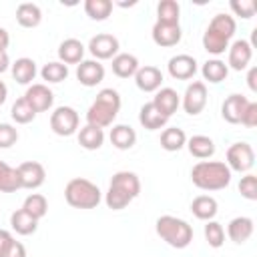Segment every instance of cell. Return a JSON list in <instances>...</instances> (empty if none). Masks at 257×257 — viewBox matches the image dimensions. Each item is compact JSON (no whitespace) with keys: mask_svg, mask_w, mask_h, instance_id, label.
Masks as SVG:
<instances>
[{"mask_svg":"<svg viewBox=\"0 0 257 257\" xmlns=\"http://www.w3.org/2000/svg\"><path fill=\"white\" fill-rule=\"evenodd\" d=\"M6 98H8V86L4 84V80H0V106L6 102Z\"/></svg>","mask_w":257,"mask_h":257,"instance_id":"681fc988","label":"cell"},{"mask_svg":"<svg viewBox=\"0 0 257 257\" xmlns=\"http://www.w3.org/2000/svg\"><path fill=\"white\" fill-rule=\"evenodd\" d=\"M64 199L74 209H94L102 201V191L92 181L84 177H74L64 187Z\"/></svg>","mask_w":257,"mask_h":257,"instance_id":"8992f818","label":"cell"},{"mask_svg":"<svg viewBox=\"0 0 257 257\" xmlns=\"http://www.w3.org/2000/svg\"><path fill=\"white\" fill-rule=\"evenodd\" d=\"M120 110V94L114 88H102L86 110V124L98 128L110 126Z\"/></svg>","mask_w":257,"mask_h":257,"instance_id":"277c9868","label":"cell"},{"mask_svg":"<svg viewBox=\"0 0 257 257\" xmlns=\"http://www.w3.org/2000/svg\"><path fill=\"white\" fill-rule=\"evenodd\" d=\"M191 181L201 191H221L231 183V171L221 161H199L191 169Z\"/></svg>","mask_w":257,"mask_h":257,"instance_id":"3957f363","label":"cell"},{"mask_svg":"<svg viewBox=\"0 0 257 257\" xmlns=\"http://www.w3.org/2000/svg\"><path fill=\"white\" fill-rule=\"evenodd\" d=\"M20 189L16 167H10L8 163L0 161V193H16Z\"/></svg>","mask_w":257,"mask_h":257,"instance_id":"d590c367","label":"cell"},{"mask_svg":"<svg viewBox=\"0 0 257 257\" xmlns=\"http://www.w3.org/2000/svg\"><path fill=\"white\" fill-rule=\"evenodd\" d=\"M24 98H26V102L32 106V110H34L36 114L50 110L52 104H54V92L48 88V84H42V82L30 84V86L26 88V92H24Z\"/></svg>","mask_w":257,"mask_h":257,"instance_id":"4fadbf2b","label":"cell"},{"mask_svg":"<svg viewBox=\"0 0 257 257\" xmlns=\"http://www.w3.org/2000/svg\"><path fill=\"white\" fill-rule=\"evenodd\" d=\"M185 145H187V135H185L183 128H179V126H167L161 133V147L167 153H177Z\"/></svg>","mask_w":257,"mask_h":257,"instance_id":"4dcf8cb0","label":"cell"},{"mask_svg":"<svg viewBox=\"0 0 257 257\" xmlns=\"http://www.w3.org/2000/svg\"><path fill=\"white\" fill-rule=\"evenodd\" d=\"M253 229H255L253 219L251 217H245V215H239V217H233L229 221V225H227V237L233 243L241 245V243H245V241L251 239Z\"/></svg>","mask_w":257,"mask_h":257,"instance_id":"ffe728a7","label":"cell"},{"mask_svg":"<svg viewBox=\"0 0 257 257\" xmlns=\"http://www.w3.org/2000/svg\"><path fill=\"white\" fill-rule=\"evenodd\" d=\"M207 84L203 80H193L187 88H185V94L181 98V104L185 108L187 114L191 116H197L203 112V108L207 106Z\"/></svg>","mask_w":257,"mask_h":257,"instance_id":"9c48e42d","label":"cell"},{"mask_svg":"<svg viewBox=\"0 0 257 257\" xmlns=\"http://www.w3.org/2000/svg\"><path fill=\"white\" fill-rule=\"evenodd\" d=\"M16 22L22 28H36L42 22V10L34 2H22L16 8Z\"/></svg>","mask_w":257,"mask_h":257,"instance_id":"484cf974","label":"cell"},{"mask_svg":"<svg viewBox=\"0 0 257 257\" xmlns=\"http://www.w3.org/2000/svg\"><path fill=\"white\" fill-rule=\"evenodd\" d=\"M78 145L86 151H98L104 145V131L94 124H84L78 131Z\"/></svg>","mask_w":257,"mask_h":257,"instance_id":"f1b7e54d","label":"cell"},{"mask_svg":"<svg viewBox=\"0 0 257 257\" xmlns=\"http://www.w3.org/2000/svg\"><path fill=\"white\" fill-rule=\"evenodd\" d=\"M227 68H233L237 72L245 70L253 58V44L249 40H235L233 44H229L227 48Z\"/></svg>","mask_w":257,"mask_h":257,"instance_id":"7c38bea8","label":"cell"},{"mask_svg":"<svg viewBox=\"0 0 257 257\" xmlns=\"http://www.w3.org/2000/svg\"><path fill=\"white\" fill-rule=\"evenodd\" d=\"M203 233H205V241L209 243V247H213V249L223 247V243H225V229H223V225L219 221H215V219L207 221Z\"/></svg>","mask_w":257,"mask_h":257,"instance_id":"f35d334b","label":"cell"},{"mask_svg":"<svg viewBox=\"0 0 257 257\" xmlns=\"http://www.w3.org/2000/svg\"><path fill=\"white\" fill-rule=\"evenodd\" d=\"M151 102H153L167 118H171V116L177 112V108L181 106V96L177 94L175 88H171V86H161V88L155 92V96H153Z\"/></svg>","mask_w":257,"mask_h":257,"instance_id":"d6986e66","label":"cell"},{"mask_svg":"<svg viewBox=\"0 0 257 257\" xmlns=\"http://www.w3.org/2000/svg\"><path fill=\"white\" fill-rule=\"evenodd\" d=\"M241 124L247 126V128H253L257 126V102H251L247 104V108L243 110V116H241Z\"/></svg>","mask_w":257,"mask_h":257,"instance_id":"7bdbcfd3","label":"cell"},{"mask_svg":"<svg viewBox=\"0 0 257 257\" xmlns=\"http://www.w3.org/2000/svg\"><path fill=\"white\" fill-rule=\"evenodd\" d=\"M0 257H26V247H24L20 241L12 239L10 245L4 249V253H2Z\"/></svg>","mask_w":257,"mask_h":257,"instance_id":"ee69618b","label":"cell"},{"mask_svg":"<svg viewBox=\"0 0 257 257\" xmlns=\"http://www.w3.org/2000/svg\"><path fill=\"white\" fill-rule=\"evenodd\" d=\"M8 44H10V34L6 28H0V52H6Z\"/></svg>","mask_w":257,"mask_h":257,"instance_id":"7dc6e473","label":"cell"},{"mask_svg":"<svg viewBox=\"0 0 257 257\" xmlns=\"http://www.w3.org/2000/svg\"><path fill=\"white\" fill-rule=\"evenodd\" d=\"M112 72L118 76V78H128V76H135L137 70L141 68L139 64V58L131 52H118L114 58H112Z\"/></svg>","mask_w":257,"mask_h":257,"instance_id":"4316f807","label":"cell"},{"mask_svg":"<svg viewBox=\"0 0 257 257\" xmlns=\"http://www.w3.org/2000/svg\"><path fill=\"white\" fill-rule=\"evenodd\" d=\"M155 231L173 249H185L193 241V227L175 215H161L155 223Z\"/></svg>","mask_w":257,"mask_h":257,"instance_id":"5b68a950","label":"cell"},{"mask_svg":"<svg viewBox=\"0 0 257 257\" xmlns=\"http://www.w3.org/2000/svg\"><path fill=\"white\" fill-rule=\"evenodd\" d=\"M239 193L247 201H257V177L253 173H245L239 181Z\"/></svg>","mask_w":257,"mask_h":257,"instance_id":"ab89813d","label":"cell"},{"mask_svg":"<svg viewBox=\"0 0 257 257\" xmlns=\"http://www.w3.org/2000/svg\"><path fill=\"white\" fill-rule=\"evenodd\" d=\"M10 116H12V120H14L16 124H28V122H32V120L36 118V112H34L32 106L26 102V98L20 96V98L12 104Z\"/></svg>","mask_w":257,"mask_h":257,"instance_id":"74e56055","label":"cell"},{"mask_svg":"<svg viewBox=\"0 0 257 257\" xmlns=\"http://www.w3.org/2000/svg\"><path fill=\"white\" fill-rule=\"evenodd\" d=\"M108 139H110V145H112L114 149H118V151H128V149H133L135 143H137V133H135V128H133L131 124H114V126L110 128Z\"/></svg>","mask_w":257,"mask_h":257,"instance_id":"603a6c76","label":"cell"},{"mask_svg":"<svg viewBox=\"0 0 257 257\" xmlns=\"http://www.w3.org/2000/svg\"><path fill=\"white\" fill-rule=\"evenodd\" d=\"M88 52L92 54L94 60H108V58H114L118 54V38L114 34H108V32H100L96 36H92L88 40Z\"/></svg>","mask_w":257,"mask_h":257,"instance_id":"30bf717a","label":"cell"},{"mask_svg":"<svg viewBox=\"0 0 257 257\" xmlns=\"http://www.w3.org/2000/svg\"><path fill=\"white\" fill-rule=\"evenodd\" d=\"M84 50L86 46L78 38H66L58 46V60L62 64H80L84 60Z\"/></svg>","mask_w":257,"mask_h":257,"instance_id":"44dd1931","label":"cell"},{"mask_svg":"<svg viewBox=\"0 0 257 257\" xmlns=\"http://www.w3.org/2000/svg\"><path fill=\"white\" fill-rule=\"evenodd\" d=\"M22 209H24L32 219L40 221V219L46 217V213H48V201H46V197L40 195V193H30V195L24 199Z\"/></svg>","mask_w":257,"mask_h":257,"instance_id":"d6a6232c","label":"cell"},{"mask_svg":"<svg viewBox=\"0 0 257 257\" xmlns=\"http://www.w3.org/2000/svg\"><path fill=\"white\" fill-rule=\"evenodd\" d=\"M167 116L153 104V102H145L139 110V122L147 128V131H159L167 124Z\"/></svg>","mask_w":257,"mask_h":257,"instance_id":"cb8c5ba5","label":"cell"},{"mask_svg":"<svg viewBox=\"0 0 257 257\" xmlns=\"http://www.w3.org/2000/svg\"><path fill=\"white\" fill-rule=\"evenodd\" d=\"M16 173H18V181H20V189H38L44 185L46 181V171L42 167V163L38 161H24L16 167Z\"/></svg>","mask_w":257,"mask_h":257,"instance_id":"8fae6325","label":"cell"},{"mask_svg":"<svg viewBox=\"0 0 257 257\" xmlns=\"http://www.w3.org/2000/svg\"><path fill=\"white\" fill-rule=\"evenodd\" d=\"M14 237H12V233L10 231H6V229H0V255L4 253V249L10 245V241H12Z\"/></svg>","mask_w":257,"mask_h":257,"instance_id":"bcb514c9","label":"cell"},{"mask_svg":"<svg viewBox=\"0 0 257 257\" xmlns=\"http://www.w3.org/2000/svg\"><path fill=\"white\" fill-rule=\"evenodd\" d=\"M189 153L195 157V159H201V161H207L215 155V143L211 137L207 135H193L191 139H187V145Z\"/></svg>","mask_w":257,"mask_h":257,"instance_id":"d4e9b609","label":"cell"},{"mask_svg":"<svg viewBox=\"0 0 257 257\" xmlns=\"http://www.w3.org/2000/svg\"><path fill=\"white\" fill-rule=\"evenodd\" d=\"M235 30H237V22L233 16L223 12L215 14L203 32V48L213 56L225 54V50L231 44V38L235 36Z\"/></svg>","mask_w":257,"mask_h":257,"instance_id":"7a4b0ae2","label":"cell"},{"mask_svg":"<svg viewBox=\"0 0 257 257\" xmlns=\"http://www.w3.org/2000/svg\"><path fill=\"white\" fill-rule=\"evenodd\" d=\"M179 18H181V4L177 0H161L157 4V22L179 24Z\"/></svg>","mask_w":257,"mask_h":257,"instance_id":"836d02e7","label":"cell"},{"mask_svg":"<svg viewBox=\"0 0 257 257\" xmlns=\"http://www.w3.org/2000/svg\"><path fill=\"white\" fill-rule=\"evenodd\" d=\"M76 78L82 86L92 88L104 80V66L94 58L82 60L80 64H76Z\"/></svg>","mask_w":257,"mask_h":257,"instance_id":"2e32d148","label":"cell"},{"mask_svg":"<svg viewBox=\"0 0 257 257\" xmlns=\"http://www.w3.org/2000/svg\"><path fill=\"white\" fill-rule=\"evenodd\" d=\"M141 195V179L133 171H116L108 183V191L104 195V203L112 211H120L128 207Z\"/></svg>","mask_w":257,"mask_h":257,"instance_id":"6da1fadb","label":"cell"},{"mask_svg":"<svg viewBox=\"0 0 257 257\" xmlns=\"http://www.w3.org/2000/svg\"><path fill=\"white\" fill-rule=\"evenodd\" d=\"M10 72H12V78L18 82V84H32V80L36 78L38 74V68H36V62L28 56H22V58H16L12 64H10Z\"/></svg>","mask_w":257,"mask_h":257,"instance_id":"7402d4cb","label":"cell"},{"mask_svg":"<svg viewBox=\"0 0 257 257\" xmlns=\"http://www.w3.org/2000/svg\"><path fill=\"white\" fill-rule=\"evenodd\" d=\"M10 227H12L14 233L26 237V235L36 233V229H38V221L32 219V217L20 207V209H16V211L10 215Z\"/></svg>","mask_w":257,"mask_h":257,"instance_id":"f546056e","label":"cell"},{"mask_svg":"<svg viewBox=\"0 0 257 257\" xmlns=\"http://www.w3.org/2000/svg\"><path fill=\"white\" fill-rule=\"evenodd\" d=\"M249 104V98L243 96V94H229L223 104H221V116L223 120H227L229 124H239L241 122V116H243V110L247 108Z\"/></svg>","mask_w":257,"mask_h":257,"instance_id":"ac0fdd59","label":"cell"},{"mask_svg":"<svg viewBox=\"0 0 257 257\" xmlns=\"http://www.w3.org/2000/svg\"><path fill=\"white\" fill-rule=\"evenodd\" d=\"M167 70L175 80H189V78H193L197 74L199 66H197L195 56H191V54H175V56L169 58Z\"/></svg>","mask_w":257,"mask_h":257,"instance_id":"5bb4252c","label":"cell"},{"mask_svg":"<svg viewBox=\"0 0 257 257\" xmlns=\"http://www.w3.org/2000/svg\"><path fill=\"white\" fill-rule=\"evenodd\" d=\"M201 74H203V78H205L207 82L219 84V82H223V80L227 78L229 68H227V64H225L223 60H219V58H209L207 62H203Z\"/></svg>","mask_w":257,"mask_h":257,"instance_id":"1f68e13d","label":"cell"},{"mask_svg":"<svg viewBox=\"0 0 257 257\" xmlns=\"http://www.w3.org/2000/svg\"><path fill=\"white\" fill-rule=\"evenodd\" d=\"M10 68V58H8V52H0V74L6 72Z\"/></svg>","mask_w":257,"mask_h":257,"instance_id":"c3c4849f","label":"cell"},{"mask_svg":"<svg viewBox=\"0 0 257 257\" xmlns=\"http://www.w3.org/2000/svg\"><path fill=\"white\" fill-rule=\"evenodd\" d=\"M18 141V128L10 122H0V149H10Z\"/></svg>","mask_w":257,"mask_h":257,"instance_id":"b9f144b4","label":"cell"},{"mask_svg":"<svg viewBox=\"0 0 257 257\" xmlns=\"http://www.w3.org/2000/svg\"><path fill=\"white\" fill-rule=\"evenodd\" d=\"M227 167L229 171L233 173H249L255 165V151L249 143L245 141H239V143H233L229 149H227Z\"/></svg>","mask_w":257,"mask_h":257,"instance_id":"52a82bcc","label":"cell"},{"mask_svg":"<svg viewBox=\"0 0 257 257\" xmlns=\"http://www.w3.org/2000/svg\"><path fill=\"white\" fill-rule=\"evenodd\" d=\"M151 36H153V42L161 48H171V46H177L181 42V24H165V22H155L153 24V30H151Z\"/></svg>","mask_w":257,"mask_h":257,"instance_id":"9a60e30c","label":"cell"},{"mask_svg":"<svg viewBox=\"0 0 257 257\" xmlns=\"http://www.w3.org/2000/svg\"><path fill=\"white\" fill-rule=\"evenodd\" d=\"M247 86L253 92H257V66H251L249 68V72H247Z\"/></svg>","mask_w":257,"mask_h":257,"instance_id":"f6af8a7d","label":"cell"},{"mask_svg":"<svg viewBox=\"0 0 257 257\" xmlns=\"http://www.w3.org/2000/svg\"><path fill=\"white\" fill-rule=\"evenodd\" d=\"M135 84L143 92H157L161 88V84H163V72H161V68L151 66V64L141 66L137 70V74H135Z\"/></svg>","mask_w":257,"mask_h":257,"instance_id":"e0dca14e","label":"cell"},{"mask_svg":"<svg viewBox=\"0 0 257 257\" xmlns=\"http://www.w3.org/2000/svg\"><path fill=\"white\" fill-rule=\"evenodd\" d=\"M229 8L233 10L235 16H241V18L249 20V18H253V14L257 10V4L253 0H231Z\"/></svg>","mask_w":257,"mask_h":257,"instance_id":"60d3db41","label":"cell"},{"mask_svg":"<svg viewBox=\"0 0 257 257\" xmlns=\"http://www.w3.org/2000/svg\"><path fill=\"white\" fill-rule=\"evenodd\" d=\"M217 211H219L217 199L211 197V195H199V197H195L193 203H191V213H193L197 219H201V221H211V219H215Z\"/></svg>","mask_w":257,"mask_h":257,"instance_id":"83f0119b","label":"cell"},{"mask_svg":"<svg viewBox=\"0 0 257 257\" xmlns=\"http://www.w3.org/2000/svg\"><path fill=\"white\" fill-rule=\"evenodd\" d=\"M84 12L90 20L102 22L110 16L112 12V2L110 0H86L84 2Z\"/></svg>","mask_w":257,"mask_h":257,"instance_id":"8d00e7d4","label":"cell"},{"mask_svg":"<svg viewBox=\"0 0 257 257\" xmlns=\"http://www.w3.org/2000/svg\"><path fill=\"white\" fill-rule=\"evenodd\" d=\"M78 122H80L78 112L66 104L56 106L50 114V128L58 137H72L78 131Z\"/></svg>","mask_w":257,"mask_h":257,"instance_id":"ba28073f","label":"cell"},{"mask_svg":"<svg viewBox=\"0 0 257 257\" xmlns=\"http://www.w3.org/2000/svg\"><path fill=\"white\" fill-rule=\"evenodd\" d=\"M40 76H42V80H46L50 84L62 82L68 78V66L62 64L60 60H50L40 68Z\"/></svg>","mask_w":257,"mask_h":257,"instance_id":"e575fe53","label":"cell"}]
</instances>
